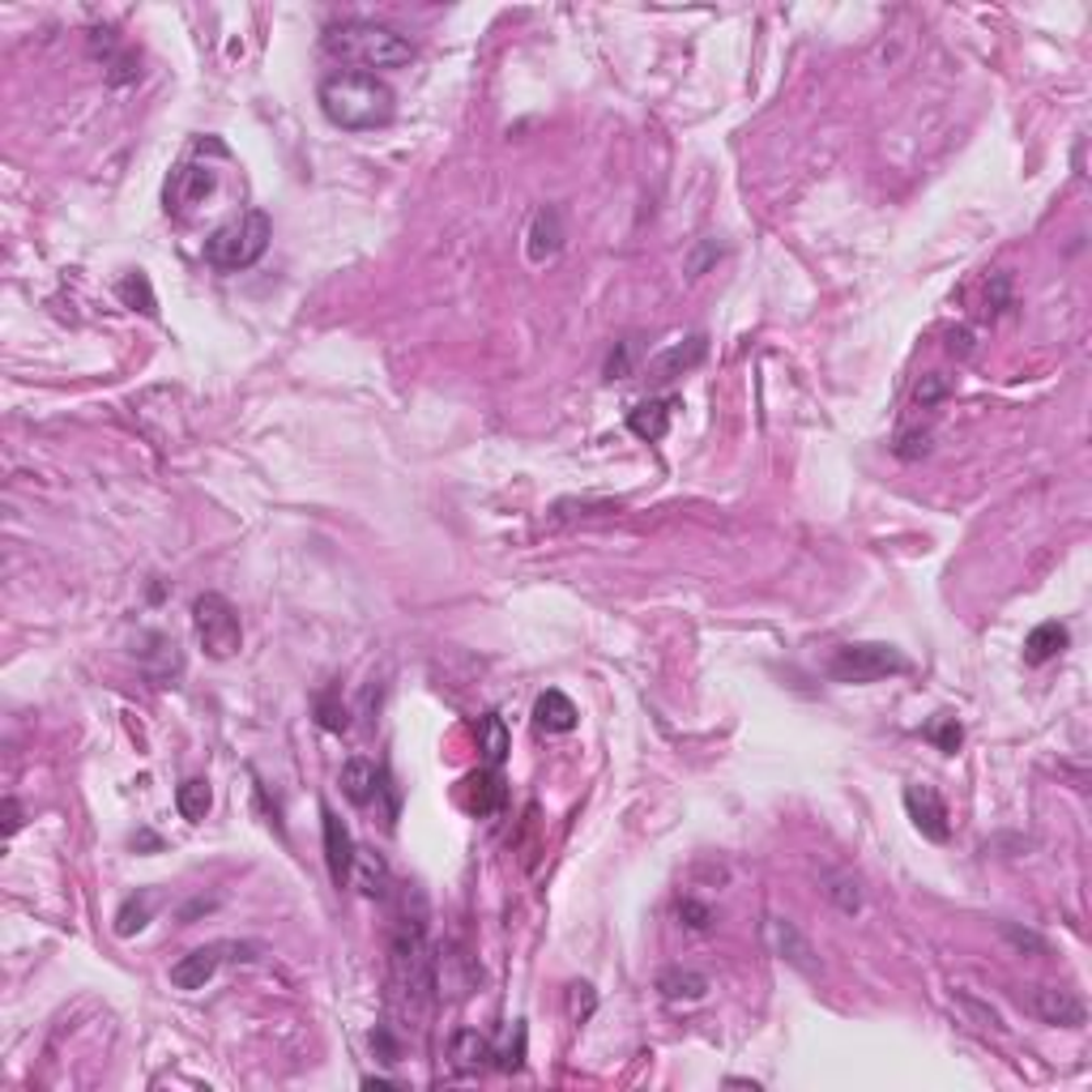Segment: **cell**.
<instances>
[{"label": "cell", "instance_id": "obj_17", "mask_svg": "<svg viewBox=\"0 0 1092 1092\" xmlns=\"http://www.w3.org/2000/svg\"><path fill=\"white\" fill-rule=\"evenodd\" d=\"M674 410H679V397H649V401L632 406L627 428H632V435H640V440H649V444H653V440H662L666 431H670Z\"/></svg>", "mask_w": 1092, "mask_h": 1092}, {"label": "cell", "instance_id": "obj_7", "mask_svg": "<svg viewBox=\"0 0 1092 1092\" xmlns=\"http://www.w3.org/2000/svg\"><path fill=\"white\" fill-rule=\"evenodd\" d=\"M231 952H239V943H209V947H196L189 956H180L171 965V986L175 990H201L205 981H214V974L223 969V960H239Z\"/></svg>", "mask_w": 1092, "mask_h": 1092}, {"label": "cell", "instance_id": "obj_30", "mask_svg": "<svg viewBox=\"0 0 1092 1092\" xmlns=\"http://www.w3.org/2000/svg\"><path fill=\"white\" fill-rule=\"evenodd\" d=\"M926 739L935 742L939 751H947V755H956L960 751V742H965V730H960V721L956 717H947V713H939L935 721L926 726Z\"/></svg>", "mask_w": 1092, "mask_h": 1092}, {"label": "cell", "instance_id": "obj_20", "mask_svg": "<svg viewBox=\"0 0 1092 1092\" xmlns=\"http://www.w3.org/2000/svg\"><path fill=\"white\" fill-rule=\"evenodd\" d=\"M1067 627L1058 624V619H1046V624H1037L1028 632V640H1024V662L1028 666H1046L1050 658H1058L1062 649H1067Z\"/></svg>", "mask_w": 1092, "mask_h": 1092}, {"label": "cell", "instance_id": "obj_33", "mask_svg": "<svg viewBox=\"0 0 1092 1092\" xmlns=\"http://www.w3.org/2000/svg\"><path fill=\"white\" fill-rule=\"evenodd\" d=\"M892 453H897L900 462H918V457H926V453H931V431L926 428L900 431L897 444H892Z\"/></svg>", "mask_w": 1092, "mask_h": 1092}, {"label": "cell", "instance_id": "obj_22", "mask_svg": "<svg viewBox=\"0 0 1092 1092\" xmlns=\"http://www.w3.org/2000/svg\"><path fill=\"white\" fill-rule=\"evenodd\" d=\"M155 909H158L155 888H141V892L124 897V905L116 909V935L133 939L137 931H146V926H150V918H155Z\"/></svg>", "mask_w": 1092, "mask_h": 1092}, {"label": "cell", "instance_id": "obj_10", "mask_svg": "<svg viewBox=\"0 0 1092 1092\" xmlns=\"http://www.w3.org/2000/svg\"><path fill=\"white\" fill-rule=\"evenodd\" d=\"M764 939H769V947H773V956L781 960H789L794 969H803V974H816V952H811V943L807 935L789 922V918H781L773 913L769 922H764Z\"/></svg>", "mask_w": 1092, "mask_h": 1092}, {"label": "cell", "instance_id": "obj_24", "mask_svg": "<svg viewBox=\"0 0 1092 1092\" xmlns=\"http://www.w3.org/2000/svg\"><path fill=\"white\" fill-rule=\"evenodd\" d=\"M214 193V171L209 167H180L175 189H167V201L175 196V205H196L201 196Z\"/></svg>", "mask_w": 1092, "mask_h": 1092}, {"label": "cell", "instance_id": "obj_12", "mask_svg": "<svg viewBox=\"0 0 1092 1092\" xmlns=\"http://www.w3.org/2000/svg\"><path fill=\"white\" fill-rule=\"evenodd\" d=\"M351 884L359 897L367 900H385L393 888V875H389V862L380 858L376 850H363V845H354V858H351Z\"/></svg>", "mask_w": 1092, "mask_h": 1092}, {"label": "cell", "instance_id": "obj_21", "mask_svg": "<svg viewBox=\"0 0 1092 1092\" xmlns=\"http://www.w3.org/2000/svg\"><path fill=\"white\" fill-rule=\"evenodd\" d=\"M141 666H146V674H155V679H175L180 674V645L171 640V636H162V632H150L146 636V649H141Z\"/></svg>", "mask_w": 1092, "mask_h": 1092}, {"label": "cell", "instance_id": "obj_38", "mask_svg": "<svg viewBox=\"0 0 1092 1092\" xmlns=\"http://www.w3.org/2000/svg\"><path fill=\"white\" fill-rule=\"evenodd\" d=\"M568 990H572V1020H589L593 1008H598L593 986H589V981H577V986H568Z\"/></svg>", "mask_w": 1092, "mask_h": 1092}, {"label": "cell", "instance_id": "obj_8", "mask_svg": "<svg viewBox=\"0 0 1092 1092\" xmlns=\"http://www.w3.org/2000/svg\"><path fill=\"white\" fill-rule=\"evenodd\" d=\"M1024 1003H1028V1012L1037 1015V1020L1058 1024V1028H1080V1024L1089 1020L1084 999H1076V994L1062 990V986H1033V994H1028Z\"/></svg>", "mask_w": 1092, "mask_h": 1092}, {"label": "cell", "instance_id": "obj_32", "mask_svg": "<svg viewBox=\"0 0 1092 1092\" xmlns=\"http://www.w3.org/2000/svg\"><path fill=\"white\" fill-rule=\"evenodd\" d=\"M947 393H952V376H943V372H926V376L913 385V401L926 410V406H939Z\"/></svg>", "mask_w": 1092, "mask_h": 1092}, {"label": "cell", "instance_id": "obj_29", "mask_svg": "<svg viewBox=\"0 0 1092 1092\" xmlns=\"http://www.w3.org/2000/svg\"><path fill=\"white\" fill-rule=\"evenodd\" d=\"M952 999H956V1008H960V1012L969 1015V1020H974L977 1028H990V1033H1003V1020H999V1012H994L990 1003H981L977 994H969V990H956Z\"/></svg>", "mask_w": 1092, "mask_h": 1092}, {"label": "cell", "instance_id": "obj_2", "mask_svg": "<svg viewBox=\"0 0 1092 1092\" xmlns=\"http://www.w3.org/2000/svg\"><path fill=\"white\" fill-rule=\"evenodd\" d=\"M393 986L419 1008L435 986V956L428 943V900L419 888L401 892V918L393 931Z\"/></svg>", "mask_w": 1092, "mask_h": 1092}, {"label": "cell", "instance_id": "obj_34", "mask_svg": "<svg viewBox=\"0 0 1092 1092\" xmlns=\"http://www.w3.org/2000/svg\"><path fill=\"white\" fill-rule=\"evenodd\" d=\"M120 299H124L128 308H137V299H141V308L155 316V295H150V282H146V273H128V277L120 282Z\"/></svg>", "mask_w": 1092, "mask_h": 1092}, {"label": "cell", "instance_id": "obj_3", "mask_svg": "<svg viewBox=\"0 0 1092 1092\" xmlns=\"http://www.w3.org/2000/svg\"><path fill=\"white\" fill-rule=\"evenodd\" d=\"M325 52L346 60V65H363V69H401L414 60V43L401 31H393L385 22H367V18H346L338 26L325 31Z\"/></svg>", "mask_w": 1092, "mask_h": 1092}, {"label": "cell", "instance_id": "obj_39", "mask_svg": "<svg viewBox=\"0 0 1092 1092\" xmlns=\"http://www.w3.org/2000/svg\"><path fill=\"white\" fill-rule=\"evenodd\" d=\"M372 1050L380 1054V1062H397V1054H401V1050H397V1042L389 1037V1028H385V1024H380V1028L372 1033Z\"/></svg>", "mask_w": 1092, "mask_h": 1092}, {"label": "cell", "instance_id": "obj_36", "mask_svg": "<svg viewBox=\"0 0 1092 1092\" xmlns=\"http://www.w3.org/2000/svg\"><path fill=\"white\" fill-rule=\"evenodd\" d=\"M1008 304H1012V277H1008V273H994L990 291H986V316H999Z\"/></svg>", "mask_w": 1092, "mask_h": 1092}, {"label": "cell", "instance_id": "obj_19", "mask_svg": "<svg viewBox=\"0 0 1092 1092\" xmlns=\"http://www.w3.org/2000/svg\"><path fill=\"white\" fill-rule=\"evenodd\" d=\"M504 798H508V789H504L500 769H487V773L466 777V807L474 816H496V811L504 807Z\"/></svg>", "mask_w": 1092, "mask_h": 1092}, {"label": "cell", "instance_id": "obj_41", "mask_svg": "<svg viewBox=\"0 0 1092 1092\" xmlns=\"http://www.w3.org/2000/svg\"><path fill=\"white\" fill-rule=\"evenodd\" d=\"M947 351L960 354V359H965V354H974V333H969V329H956V333H952V342H947Z\"/></svg>", "mask_w": 1092, "mask_h": 1092}, {"label": "cell", "instance_id": "obj_1", "mask_svg": "<svg viewBox=\"0 0 1092 1092\" xmlns=\"http://www.w3.org/2000/svg\"><path fill=\"white\" fill-rule=\"evenodd\" d=\"M316 103L333 128L346 133H372L385 128L397 116V94L385 78L367 73V69H338L320 81Z\"/></svg>", "mask_w": 1092, "mask_h": 1092}, {"label": "cell", "instance_id": "obj_40", "mask_svg": "<svg viewBox=\"0 0 1092 1092\" xmlns=\"http://www.w3.org/2000/svg\"><path fill=\"white\" fill-rule=\"evenodd\" d=\"M717 257H721V248H717V243H713V239H708V243H704L701 252H696V257H692V261H687V273H692V277H701V273H704V265H708V261H717Z\"/></svg>", "mask_w": 1092, "mask_h": 1092}, {"label": "cell", "instance_id": "obj_5", "mask_svg": "<svg viewBox=\"0 0 1092 1092\" xmlns=\"http://www.w3.org/2000/svg\"><path fill=\"white\" fill-rule=\"evenodd\" d=\"M909 658L900 653L897 645L884 640H858V645H841L828 658V679L832 683H879L888 674H905Z\"/></svg>", "mask_w": 1092, "mask_h": 1092}, {"label": "cell", "instance_id": "obj_28", "mask_svg": "<svg viewBox=\"0 0 1092 1092\" xmlns=\"http://www.w3.org/2000/svg\"><path fill=\"white\" fill-rule=\"evenodd\" d=\"M823 892H828V900H832L841 913H858L862 909V892H858V879H854V875H828V879H823Z\"/></svg>", "mask_w": 1092, "mask_h": 1092}, {"label": "cell", "instance_id": "obj_37", "mask_svg": "<svg viewBox=\"0 0 1092 1092\" xmlns=\"http://www.w3.org/2000/svg\"><path fill=\"white\" fill-rule=\"evenodd\" d=\"M679 918L692 926V931H708V922H713V909L708 905H701V900H692V897H683L679 900Z\"/></svg>", "mask_w": 1092, "mask_h": 1092}, {"label": "cell", "instance_id": "obj_42", "mask_svg": "<svg viewBox=\"0 0 1092 1092\" xmlns=\"http://www.w3.org/2000/svg\"><path fill=\"white\" fill-rule=\"evenodd\" d=\"M18 828H22V811H18L13 798H4V837H13Z\"/></svg>", "mask_w": 1092, "mask_h": 1092}, {"label": "cell", "instance_id": "obj_14", "mask_svg": "<svg viewBox=\"0 0 1092 1092\" xmlns=\"http://www.w3.org/2000/svg\"><path fill=\"white\" fill-rule=\"evenodd\" d=\"M559 248H564V214H559L555 205H543V209L534 214V223H530L525 252H530L534 265H543L550 257H559Z\"/></svg>", "mask_w": 1092, "mask_h": 1092}, {"label": "cell", "instance_id": "obj_26", "mask_svg": "<svg viewBox=\"0 0 1092 1092\" xmlns=\"http://www.w3.org/2000/svg\"><path fill=\"white\" fill-rule=\"evenodd\" d=\"M478 747H482V760H487V769H500L508 755V726L504 717H496V713H487L482 721H478Z\"/></svg>", "mask_w": 1092, "mask_h": 1092}, {"label": "cell", "instance_id": "obj_27", "mask_svg": "<svg viewBox=\"0 0 1092 1092\" xmlns=\"http://www.w3.org/2000/svg\"><path fill=\"white\" fill-rule=\"evenodd\" d=\"M312 708H316V721H320L325 730H333V735H342V730L351 726V713H346V704L338 701V687H325V692L312 701Z\"/></svg>", "mask_w": 1092, "mask_h": 1092}, {"label": "cell", "instance_id": "obj_31", "mask_svg": "<svg viewBox=\"0 0 1092 1092\" xmlns=\"http://www.w3.org/2000/svg\"><path fill=\"white\" fill-rule=\"evenodd\" d=\"M999 935L1008 939L1015 952H1033V956H1046V952H1050V943L1037 935V931H1028V926H1015V922H999Z\"/></svg>", "mask_w": 1092, "mask_h": 1092}, {"label": "cell", "instance_id": "obj_9", "mask_svg": "<svg viewBox=\"0 0 1092 1092\" xmlns=\"http://www.w3.org/2000/svg\"><path fill=\"white\" fill-rule=\"evenodd\" d=\"M905 811L913 819V828L926 837V841H947L952 837V823H947V807L939 798L935 785H909L905 789Z\"/></svg>", "mask_w": 1092, "mask_h": 1092}, {"label": "cell", "instance_id": "obj_13", "mask_svg": "<svg viewBox=\"0 0 1092 1092\" xmlns=\"http://www.w3.org/2000/svg\"><path fill=\"white\" fill-rule=\"evenodd\" d=\"M448 1058H453V1067L462 1071V1076H478V1071H487L500 1050L491 1046V1037H482L478 1028H457L453 1033V1042H448Z\"/></svg>", "mask_w": 1092, "mask_h": 1092}, {"label": "cell", "instance_id": "obj_4", "mask_svg": "<svg viewBox=\"0 0 1092 1092\" xmlns=\"http://www.w3.org/2000/svg\"><path fill=\"white\" fill-rule=\"evenodd\" d=\"M270 239H273L270 214H265V209H248V214L223 223L218 231L205 239V261L223 273L252 270V265L265 257Z\"/></svg>", "mask_w": 1092, "mask_h": 1092}, {"label": "cell", "instance_id": "obj_25", "mask_svg": "<svg viewBox=\"0 0 1092 1092\" xmlns=\"http://www.w3.org/2000/svg\"><path fill=\"white\" fill-rule=\"evenodd\" d=\"M175 807H180V816L189 819V823H201V819L209 816V807H214V789H209V781L205 777L184 781V785L175 789Z\"/></svg>", "mask_w": 1092, "mask_h": 1092}, {"label": "cell", "instance_id": "obj_11", "mask_svg": "<svg viewBox=\"0 0 1092 1092\" xmlns=\"http://www.w3.org/2000/svg\"><path fill=\"white\" fill-rule=\"evenodd\" d=\"M320 828H325V862H329V879L342 888L351 879V858H354V841L346 832V823L338 819L333 807H320Z\"/></svg>", "mask_w": 1092, "mask_h": 1092}, {"label": "cell", "instance_id": "obj_16", "mask_svg": "<svg viewBox=\"0 0 1092 1092\" xmlns=\"http://www.w3.org/2000/svg\"><path fill=\"white\" fill-rule=\"evenodd\" d=\"M342 794L351 798L354 807H372L376 803V794L385 789V773L367 760V755H354V760H346L342 764Z\"/></svg>", "mask_w": 1092, "mask_h": 1092}, {"label": "cell", "instance_id": "obj_15", "mask_svg": "<svg viewBox=\"0 0 1092 1092\" xmlns=\"http://www.w3.org/2000/svg\"><path fill=\"white\" fill-rule=\"evenodd\" d=\"M708 354V342H704L701 333L696 338H687V342H674L670 351H662L653 363H649V380H658V385H670L674 376H683V372H692V367H701V359Z\"/></svg>", "mask_w": 1092, "mask_h": 1092}, {"label": "cell", "instance_id": "obj_18", "mask_svg": "<svg viewBox=\"0 0 1092 1092\" xmlns=\"http://www.w3.org/2000/svg\"><path fill=\"white\" fill-rule=\"evenodd\" d=\"M577 704L568 701L559 687H546L543 696L534 701V726L546 730V735H568V730H577Z\"/></svg>", "mask_w": 1092, "mask_h": 1092}, {"label": "cell", "instance_id": "obj_23", "mask_svg": "<svg viewBox=\"0 0 1092 1092\" xmlns=\"http://www.w3.org/2000/svg\"><path fill=\"white\" fill-rule=\"evenodd\" d=\"M658 990H662V999H670V1003H701L704 994H708V977L696 974V969H666L658 977Z\"/></svg>", "mask_w": 1092, "mask_h": 1092}, {"label": "cell", "instance_id": "obj_6", "mask_svg": "<svg viewBox=\"0 0 1092 1092\" xmlns=\"http://www.w3.org/2000/svg\"><path fill=\"white\" fill-rule=\"evenodd\" d=\"M193 627L201 649L214 658V662H227L243 649V624H239V611L223 593H201L193 602Z\"/></svg>", "mask_w": 1092, "mask_h": 1092}, {"label": "cell", "instance_id": "obj_35", "mask_svg": "<svg viewBox=\"0 0 1092 1092\" xmlns=\"http://www.w3.org/2000/svg\"><path fill=\"white\" fill-rule=\"evenodd\" d=\"M632 359H636V338L615 342V351L606 359V380H624V376H632Z\"/></svg>", "mask_w": 1092, "mask_h": 1092}]
</instances>
